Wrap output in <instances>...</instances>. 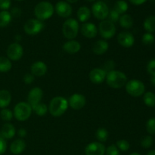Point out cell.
<instances>
[{"label":"cell","mask_w":155,"mask_h":155,"mask_svg":"<svg viewBox=\"0 0 155 155\" xmlns=\"http://www.w3.org/2000/svg\"><path fill=\"white\" fill-rule=\"evenodd\" d=\"M68 101L62 96H56L51 100L48 110L51 116L58 117L62 116L68 108Z\"/></svg>","instance_id":"1"},{"label":"cell","mask_w":155,"mask_h":155,"mask_svg":"<svg viewBox=\"0 0 155 155\" xmlns=\"http://www.w3.org/2000/svg\"><path fill=\"white\" fill-rule=\"evenodd\" d=\"M105 80L107 84L113 89L122 88L127 83V77L126 74L122 71H115V70L107 73Z\"/></svg>","instance_id":"2"},{"label":"cell","mask_w":155,"mask_h":155,"mask_svg":"<svg viewBox=\"0 0 155 155\" xmlns=\"http://www.w3.org/2000/svg\"><path fill=\"white\" fill-rule=\"evenodd\" d=\"M54 8L52 4L48 2H41L38 3L34 8V15L36 19L45 21L49 19L54 14Z\"/></svg>","instance_id":"3"},{"label":"cell","mask_w":155,"mask_h":155,"mask_svg":"<svg viewBox=\"0 0 155 155\" xmlns=\"http://www.w3.org/2000/svg\"><path fill=\"white\" fill-rule=\"evenodd\" d=\"M32 112L33 109L28 103L25 101H21L15 106L13 114L17 120L23 122L27 120L30 117Z\"/></svg>","instance_id":"4"},{"label":"cell","mask_w":155,"mask_h":155,"mask_svg":"<svg viewBox=\"0 0 155 155\" xmlns=\"http://www.w3.org/2000/svg\"><path fill=\"white\" fill-rule=\"evenodd\" d=\"M80 30L78 21L74 18H68L64 22L62 32L63 35L66 39L71 40L75 39L77 36Z\"/></svg>","instance_id":"5"},{"label":"cell","mask_w":155,"mask_h":155,"mask_svg":"<svg viewBox=\"0 0 155 155\" xmlns=\"http://www.w3.org/2000/svg\"><path fill=\"white\" fill-rule=\"evenodd\" d=\"M126 91L133 97L142 96L145 91V84L139 80H131L127 83Z\"/></svg>","instance_id":"6"},{"label":"cell","mask_w":155,"mask_h":155,"mask_svg":"<svg viewBox=\"0 0 155 155\" xmlns=\"http://www.w3.org/2000/svg\"><path fill=\"white\" fill-rule=\"evenodd\" d=\"M100 36L105 39H111L116 33L114 24L109 20H104L100 22L98 29Z\"/></svg>","instance_id":"7"},{"label":"cell","mask_w":155,"mask_h":155,"mask_svg":"<svg viewBox=\"0 0 155 155\" xmlns=\"http://www.w3.org/2000/svg\"><path fill=\"white\" fill-rule=\"evenodd\" d=\"M44 23L38 19L32 18L27 21L24 26V32L30 36H35L40 33L44 28Z\"/></svg>","instance_id":"8"},{"label":"cell","mask_w":155,"mask_h":155,"mask_svg":"<svg viewBox=\"0 0 155 155\" xmlns=\"http://www.w3.org/2000/svg\"><path fill=\"white\" fill-rule=\"evenodd\" d=\"M8 58L13 61H19L24 55V48L18 42H13L8 45L6 51Z\"/></svg>","instance_id":"9"},{"label":"cell","mask_w":155,"mask_h":155,"mask_svg":"<svg viewBox=\"0 0 155 155\" xmlns=\"http://www.w3.org/2000/svg\"><path fill=\"white\" fill-rule=\"evenodd\" d=\"M92 12L94 17L98 20L104 21L107 18L109 14V9L107 5L101 1H98L93 4L92 7Z\"/></svg>","instance_id":"10"},{"label":"cell","mask_w":155,"mask_h":155,"mask_svg":"<svg viewBox=\"0 0 155 155\" xmlns=\"http://www.w3.org/2000/svg\"><path fill=\"white\" fill-rule=\"evenodd\" d=\"M86 104V97L82 94H73L68 100V104L72 109L76 110H81Z\"/></svg>","instance_id":"11"},{"label":"cell","mask_w":155,"mask_h":155,"mask_svg":"<svg viewBox=\"0 0 155 155\" xmlns=\"http://www.w3.org/2000/svg\"><path fill=\"white\" fill-rule=\"evenodd\" d=\"M43 97V91L39 87H34L30 91L27 96V103L33 107L40 103Z\"/></svg>","instance_id":"12"},{"label":"cell","mask_w":155,"mask_h":155,"mask_svg":"<svg viewBox=\"0 0 155 155\" xmlns=\"http://www.w3.org/2000/svg\"><path fill=\"white\" fill-rule=\"evenodd\" d=\"M106 148L102 143L94 142L89 143L85 148L86 155H104Z\"/></svg>","instance_id":"13"},{"label":"cell","mask_w":155,"mask_h":155,"mask_svg":"<svg viewBox=\"0 0 155 155\" xmlns=\"http://www.w3.org/2000/svg\"><path fill=\"white\" fill-rule=\"evenodd\" d=\"M117 42L124 48H130L135 43V38L133 33L128 31L121 32L117 36Z\"/></svg>","instance_id":"14"},{"label":"cell","mask_w":155,"mask_h":155,"mask_svg":"<svg viewBox=\"0 0 155 155\" xmlns=\"http://www.w3.org/2000/svg\"><path fill=\"white\" fill-rule=\"evenodd\" d=\"M107 76V72L102 68H94L89 72V77L94 84H101L104 81Z\"/></svg>","instance_id":"15"},{"label":"cell","mask_w":155,"mask_h":155,"mask_svg":"<svg viewBox=\"0 0 155 155\" xmlns=\"http://www.w3.org/2000/svg\"><path fill=\"white\" fill-rule=\"evenodd\" d=\"M55 11L58 15L64 18H69L72 14V7L68 2L60 1L55 5Z\"/></svg>","instance_id":"16"},{"label":"cell","mask_w":155,"mask_h":155,"mask_svg":"<svg viewBox=\"0 0 155 155\" xmlns=\"http://www.w3.org/2000/svg\"><path fill=\"white\" fill-rule=\"evenodd\" d=\"M82 35L88 39H93L98 34V28L92 23H84L80 29Z\"/></svg>","instance_id":"17"},{"label":"cell","mask_w":155,"mask_h":155,"mask_svg":"<svg viewBox=\"0 0 155 155\" xmlns=\"http://www.w3.org/2000/svg\"><path fill=\"white\" fill-rule=\"evenodd\" d=\"M47 70H48L47 65L40 61L34 62L30 67L31 74L34 77H42L46 74Z\"/></svg>","instance_id":"18"},{"label":"cell","mask_w":155,"mask_h":155,"mask_svg":"<svg viewBox=\"0 0 155 155\" xmlns=\"http://www.w3.org/2000/svg\"><path fill=\"white\" fill-rule=\"evenodd\" d=\"M16 134V130L13 124L10 123H6L3 125L1 131H0V137L4 139H12Z\"/></svg>","instance_id":"19"},{"label":"cell","mask_w":155,"mask_h":155,"mask_svg":"<svg viewBox=\"0 0 155 155\" xmlns=\"http://www.w3.org/2000/svg\"><path fill=\"white\" fill-rule=\"evenodd\" d=\"M62 48H63L64 51L68 54H74L80 51V50L81 49V45L78 41L71 39V40H68V42H65Z\"/></svg>","instance_id":"20"},{"label":"cell","mask_w":155,"mask_h":155,"mask_svg":"<svg viewBox=\"0 0 155 155\" xmlns=\"http://www.w3.org/2000/svg\"><path fill=\"white\" fill-rule=\"evenodd\" d=\"M26 148V142L24 139H18L14 141L10 146L11 152L15 155L21 154Z\"/></svg>","instance_id":"21"},{"label":"cell","mask_w":155,"mask_h":155,"mask_svg":"<svg viewBox=\"0 0 155 155\" xmlns=\"http://www.w3.org/2000/svg\"><path fill=\"white\" fill-rule=\"evenodd\" d=\"M108 42L104 39H100L93 45L92 51H93L94 54H97V55H101V54H104L108 50Z\"/></svg>","instance_id":"22"},{"label":"cell","mask_w":155,"mask_h":155,"mask_svg":"<svg viewBox=\"0 0 155 155\" xmlns=\"http://www.w3.org/2000/svg\"><path fill=\"white\" fill-rule=\"evenodd\" d=\"M12 101V95L5 89L0 90V108H6Z\"/></svg>","instance_id":"23"},{"label":"cell","mask_w":155,"mask_h":155,"mask_svg":"<svg viewBox=\"0 0 155 155\" xmlns=\"http://www.w3.org/2000/svg\"><path fill=\"white\" fill-rule=\"evenodd\" d=\"M91 12L86 6H82L77 11V18L80 22H86L90 18Z\"/></svg>","instance_id":"24"},{"label":"cell","mask_w":155,"mask_h":155,"mask_svg":"<svg viewBox=\"0 0 155 155\" xmlns=\"http://www.w3.org/2000/svg\"><path fill=\"white\" fill-rule=\"evenodd\" d=\"M119 23L120 25L124 29H130L133 26V18L130 16V15L127 14H124V15H121L119 18Z\"/></svg>","instance_id":"25"},{"label":"cell","mask_w":155,"mask_h":155,"mask_svg":"<svg viewBox=\"0 0 155 155\" xmlns=\"http://www.w3.org/2000/svg\"><path fill=\"white\" fill-rule=\"evenodd\" d=\"M143 26L147 33H152L155 32V16H148L144 21Z\"/></svg>","instance_id":"26"},{"label":"cell","mask_w":155,"mask_h":155,"mask_svg":"<svg viewBox=\"0 0 155 155\" xmlns=\"http://www.w3.org/2000/svg\"><path fill=\"white\" fill-rule=\"evenodd\" d=\"M12 16L8 11L0 12V27H5L11 23Z\"/></svg>","instance_id":"27"},{"label":"cell","mask_w":155,"mask_h":155,"mask_svg":"<svg viewBox=\"0 0 155 155\" xmlns=\"http://www.w3.org/2000/svg\"><path fill=\"white\" fill-rule=\"evenodd\" d=\"M12 68V64L11 60L8 58L0 57V73H7L11 71Z\"/></svg>","instance_id":"28"},{"label":"cell","mask_w":155,"mask_h":155,"mask_svg":"<svg viewBox=\"0 0 155 155\" xmlns=\"http://www.w3.org/2000/svg\"><path fill=\"white\" fill-rule=\"evenodd\" d=\"M32 109H33V111H34L36 115L39 117H43L46 114L47 111L48 110V107H47L46 104H44V103L40 102L33 107H32Z\"/></svg>","instance_id":"29"},{"label":"cell","mask_w":155,"mask_h":155,"mask_svg":"<svg viewBox=\"0 0 155 155\" xmlns=\"http://www.w3.org/2000/svg\"><path fill=\"white\" fill-rule=\"evenodd\" d=\"M114 10L116 11L119 15H124V13L128 10V4L126 1L119 0L115 3Z\"/></svg>","instance_id":"30"},{"label":"cell","mask_w":155,"mask_h":155,"mask_svg":"<svg viewBox=\"0 0 155 155\" xmlns=\"http://www.w3.org/2000/svg\"><path fill=\"white\" fill-rule=\"evenodd\" d=\"M143 101L145 105L148 107H154L155 106V94L152 92H147L144 94Z\"/></svg>","instance_id":"31"},{"label":"cell","mask_w":155,"mask_h":155,"mask_svg":"<svg viewBox=\"0 0 155 155\" xmlns=\"http://www.w3.org/2000/svg\"><path fill=\"white\" fill-rule=\"evenodd\" d=\"M108 131L104 128H98L95 133V137L99 142H104L108 139Z\"/></svg>","instance_id":"32"},{"label":"cell","mask_w":155,"mask_h":155,"mask_svg":"<svg viewBox=\"0 0 155 155\" xmlns=\"http://www.w3.org/2000/svg\"><path fill=\"white\" fill-rule=\"evenodd\" d=\"M0 117H1L2 120L8 122V121L12 120V119L14 117V114L13 112H12L10 109L3 108L2 109L1 111H0Z\"/></svg>","instance_id":"33"},{"label":"cell","mask_w":155,"mask_h":155,"mask_svg":"<svg viewBox=\"0 0 155 155\" xmlns=\"http://www.w3.org/2000/svg\"><path fill=\"white\" fill-rule=\"evenodd\" d=\"M116 146L119 150L122 151H127L130 148V145L128 141L125 139H120L118 140L116 143Z\"/></svg>","instance_id":"34"},{"label":"cell","mask_w":155,"mask_h":155,"mask_svg":"<svg viewBox=\"0 0 155 155\" xmlns=\"http://www.w3.org/2000/svg\"><path fill=\"white\" fill-rule=\"evenodd\" d=\"M146 130L150 135H155V117L150 118L147 121Z\"/></svg>","instance_id":"35"},{"label":"cell","mask_w":155,"mask_h":155,"mask_svg":"<svg viewBox=\"0 0 155 155\" xmlns=\"http://www.w3.org/2000/svg\"><path fill=\"white\" fill-rule=\"evenodd\" d=\"M142 43L145 44V45H151L154 42V36L152 33H146L142 36Z\"/></svg>","instance_id":"36"},{"label":"cell","mask_w":155,"mask_h":155,"mask_svg":"<svg viewBox=\"0 0 155 155\" xmlns=\"http://www.w3.org/2000/svg\"><path fill=\"white\" fill-rule=\"evenodd\" d=\"M153 145V138L151 136H146L141 141V145L144 148H149Z\"/></svg>","instance_id":"37"},{"label":"cell","mask_w":155,"mask_h":155,"mask_svg":"<svg viewBox=\"0 0 155 155\" xmlns=\"http://www.w3.org/2000/svg\"><path fill=\"white\" fill-rule=\"evenodd\" d=\"M106 155H120V150L118 149L116 145H110L107 147L105 151Z\"/></svg>","instance_id":"38"},{"label":"cell","mask_w":155,"mask_h":155,"mask_svg":"<svg viewBox=\"0 0 155 155\" xmlns=\"http://www.w3.org/2000/svg\"><path fill=\"white\" fill-rule=\"evenodd\" d=\"M147 71L151 77L155 76V59L151 60L148 62L147 65Z\"/></svg>","instance_id":"39"},{"label":"cell","mask_w":155,"mask_h":155,"mask_svg":"<svg viewBox=\"0 0 155 155\" xmlns=\"http://www.w3.org/2000/svg\"><path fill=\"white\" fill-rule=\"evenodd\" d=\"M109 17V21H111L112 23H115L117 21H119L120 18V15L116 12L115 10H111L108 14Z\"/></svg>","instance_id":"40"},{"label":"cell","mask_w":155,"mask_h":155,"mask_svg":"<svg viewBox=\"0 0 155 155\" xmlns=\"http://www.w3.org/2000/svg\"><path fill=\"white\" fill-rule=\"evenodd\" d=\"M11 4V0H0V9L2 11H7L10 8Z\"/></svg>","instance_id":"41"},{"label":"cell","mask_w":155,"mask_h":155,"mask_svg":"<svg viewBox=\"0 0 155 155\" xmlns=\"http://www.w3.org/2000/svg\"><path fill=\"white\" fill-rule=\"evenodd\" d=\"M23 80L27 85L31 84L34 81V76L32 74H26L23 77Z\"/></svg>","instance_id":"42"},{"label":"cell","mask_w":155,"mask_h":155,"mask_svg":"<svg viewBox=\"0 0 155 155\" xmlns=\"http://www.w3.org/2000/svg\"><path fill=\"white\" fill-rule=\"evenodd\" d=\"M7 149V142L5 139L0 137V155L3 154Z\"/></svg>","instance_id":"43"},{"label":"cell","mask_w":155,"mask_h":155,"mask_svg":"<svg viewBox=\"0 0 155 155\" xmlns=\"http://www.w3.org/2000/svg\"><path fill=\"white\" fill-rule=\"evenodd\" d=\"M11 15H12V16L15 17V18H18V17L21 16V9L18 8H14L12 9Z\"/></svg>","instance_id":"44"},{"label":"cell","mask_w":155,"mask_h":155,"mask_svg":"<svg viewBox=\"0 0 155 155\" xmlns=\"http://www.w3.org/2000/svg\"><path fill=\"white\" fill-rule=\"evenodd\" d=\"M18 134L21 138H24L27 136V130L24 128H21L18 131Z\"/></svg>","instance_id":"45"},{"label":"cell","mask_w":155,"mask_h":155,"mask_svg":"<svg viewBox=\"0 0 155 155\" xmlns=\"http://www.w3.org/2000/svg\"><path fill=\"white\" fill-rule=\"evenodd\" d=\"M146 1L147 0H130V2L132 4L136 5H140L145 3Z\"/></svg>","instance_id":"46"},{"label":"cell","mask_w":155,"mask_h":155,"mask_svg":"<svg viewBox=\"0 0 155 155\" xmlns=\"http://www.w3.org/2000/svg\"><path fill=\"white\" fill-rule=\"evenodd\" d=\"M151 83L153 86H155V76H153L151 78Z\"/></svg>","instance_id":"47"},{"label":"cell","mask_w":155,"mask_h":155,"mask_svg":"<svg viewBox=\"0 0 155 155\" xmlns=\"http://www.w3.org/2000/svg\"><path fill=\"white\" fill-rule=\"evenodd\" d=\"M146 155H155V150H151V151H148Z\"/></svg>","instance_id":"48"},{"label":"cell","mask_w":155,"mask_h":155,"mask_svg":"<svg viewBox=\"0 0 155 155\" xmlns=\"http://www.w3.org/2000/svg\"><path fill=\"white\" fill-rule=\"evenodd\" d=\"M67 1H68L69 3H75L77 2L78 0H67Z\"/></svg>","instance_id":"49"},{"label":"cell","mask_w":155,"mask_h":155,"mask_svg":"<svg viewBox=\"0 0 155 155\" xmlns=\"http://www.w3.org/2000/svg\"><path fill=\"white\" fill-rule=\"evenodd\" d=\"M130 155H141L140 154H139V153H136V152H134V153H132Z\"/></svg>","instance_id":"50"},{"label":"cell","mask_w":155,"mask_h":155,"mask_svg":"<svg viewBox=\"0 0 155 155\" xmlns=\"http://www.w3.org/2000/svg\"><path fill=\"white\" fill-rule=\"evenodd\" d=\"M88 1H90V2H92V1H95V0H88Z\"/></svg>","instance_id":"51"},{"label":"cell","mask_w":155,"mask_h":155,"mask_svg":"<svg viewBox=\"0 0 155 155\" xmlns=\"http://www.w3.org/2000/svg\"><path fill=\"white\" fill-rule=\"evenodd\" d=\"M17 1H24V0H17Z\"/></svg>","instance_id":"52"}]
</instances>
